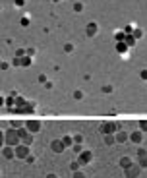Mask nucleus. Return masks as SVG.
Masks as SVG:
<instances>
[{
  "label": "nucleus",
  "mask_w": 147,
  "mask_h": 178,
  "mask_svg": "<svg viewBox=\"0 0 147 178\" xmlns=\"http://www.w3.org/2000/svg\"><path fill=\"white\" fill-rule=\"evenodd\" d=\"M6 141H10V145H19V132H10L6 134Z\"/></svg>",
  "instance_id": "f257e3e1"
},
{
  "label": "nucleus",
  "mask_w": 147,
  "mask_h": 178,
  "mask_svg": "<svg viewBox=\"0 0 147 178\" xmlns=\"http://www.w3.org/2000/svg\"><path fill=\"white\" fill-rule=\"evenodd\" d=\"M139 174V166H130V168H126V176H130V178H135Z\"/></svg>",
  "instance_id": "f03ea898"
},
{
  "label": "nucleus",
  "mask_w": 147,
  "mask_h": 178,
  "mask_svg": "<svg viewBox=\"0 0 147 178\" xmlns=\"http://www.w3.org/2000/svg\"><path fill=\"white\" fill-rule=\"evenodd\" d=\"M25 126H27V130H29V132H39V128H41V124H39L37 120H29V122L25 124Z\"/></svg>",
  "instance_id": "7ed1b4c3"
},
{
  "label": "nucleus",
  "mask_w": 147,
  "mask_h": 178,
  "mask_svg": "<svg viewBox=\"0 0 147 178\" xmlns=\"http://www.w3.org/2000/svg\"><path fill=\"white\" fill-rule=\"evenodd\" d=\"M89 161H91V153H89V151H83L81 155H79V163H81V165L89 163Z\"/></svg>",
  "instance_id": "20e7f679"
},
{
  "label": "nucleus",
  "mask_w": 147,
  "mask_h": 178,
  "mask_svg": "<svg viewBox=\"0 0 147 178\" xmlns=\"http://www.w3.org/2000/svg\"><path fill=\"white\" fill-rule=\"evenodd\" d=\"M64 141H52V151H56V153H60L62 149H64Z\"/></svg>",
  "instance_id": "39448f33"
},
{
  "label": "nucleus",
  "mask_w": 147,
  "mask_h": 178,
  "mask_svg": "<svg viewBox=\"0 0 147 178\" xmlns=\"http://www.w3.org/2000/svg\"><path fill=\"white\" fill-rule=\"evenodd\" d=\"M16 155H18V157H25V155H27V147H25V145H18Z\"/></svg>",
  "instance_id": "423d86ee"
},
{
  "label": "nucleus",
  "mask_w": 147,
  "mask_h": 178,
  "mask_svg": "<svg viewBox=\"0 0 147 178\" xmlns=\"http://www.w3.org/2000/svg\"><path fill=\"white\" fill-rule=\"evenodd\" d=\"M120 166H124V168H130V166H132V159H128V157H124V159L120 161Z\"/></svg>",
  "instance_id": "0eeeda50"
},
{
  "label": "nucleus",
  "mask_w": 147,
  "mask_h": 178,
  "mask_svg": "<svg viewBox=\"0 0 147 178\" xmlns=\"http://www.w3.org/2000/svg\"><path fill=\"white\" fill-rule=\"evenodd\" d=\"M103 132H105V134L116 132V128H114V124H105V128H103Z\"/></svg>",
  "instance_id": "6e6552de"
},
{
  "label": "nucleus",
  "mask_w": 147,
  "mask_h": 178,
  "mask_svg": "<svg viewBox=\"0 0 147 178\" xmlns=\"http://www.w3.org/2000/svg\"><path fill=\"white\" fill-rule=\"evenodd\" d=\"M130 138H132L134 141H141V134H139V132H134L132 136H130Z\"/></svg>",
  "instance_id": "1a4fd4ad"
},
{
  "label": "nucleus",
  "mask_w": 147,
  "mask_h": 178,
  "mask_svg": "<svg viewBox=\"0 0 147 178\" xmlns=\"http://www.w3.org/2000/svg\"><path fill=\"white\" fill-rule=\"evenodd\" d=\"M4 157H14V151L12 149H4Z\"/></svg>",
  "instance_id": "9d476101"
},
{
  "label": "nucleus",
  "mask_w": 147,
  "mask_h": 178,
  "mask_svg": "<svg viewBox=\"0 0 147 178\" xmlns=\"http://www.w3.org/2000/svg\"><path fill=\"white\" fill-rule=\"evenodd\" d=\"M139 165H141V166H147V157H145V155H143V157H141V161H139Z\"/></svg>",
  "instance_id": "9b49d317"
},
{
  "label": "nucleus",
  "mask_w": 147,
  "mask_h": 178,
  "mask_svg": "<svg viewBox=\"0 0 147 178\" xmlns=\"http://www.w3.org/2000/svg\"><path fill=\"white\" fill-rule=\"evenodd\" d=\"M116 140H118V141H124V140H126V134H118V136H116Z\"/></svg>",
  "instance_id": "f8f14e48"
},
{
  "label": "nucleus",
  "mask_w": 147,
  "mask_h": 178,
  "mask_svg": "<svg viewBox=\"0 0 147 178\" xmlns=\"http://www.w3.org/2000/svg\"><path fill=\"white\" fill-rule=\"evenodd\" d=\"M62 141H64V145H72V138H64Z\"/></svg>",
  "instance_id": "ddd939ff"
},
{
  "label": "nucleus",
  "mask_w": 147,
  "mask_h": 178,
  "mask_svg": "<svg viewBox=\"0 0 147 178\" xmlns=\"http://www.w3.org/2000/svg\"><path fill=\"white\" fill-rule=\"evenodd\" d=\"M74 178H85V176H83L81 172H76V176H74Z\"/></svg>",
  "instance_id": "4468645a"
},
{
  "label": "nucleus",
  "mask_w": 147,
  "mask_h": 178,
  "mask_svg": "<svg viewBox=\"0 0 147 178\" xmlns=\"http://www.w3.org/2000/svg\"><path fill=\"white\" fill-rule=\"evenodd\" d=\"M49 178H58V176H52V174H51V176H49Z\"/></svg>",
  "instance_id": "2eb2a0df"
}]
</instances>
